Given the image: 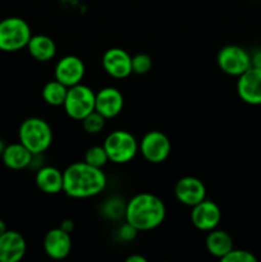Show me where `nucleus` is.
<instances>
[{
    "mask_svg": "<svg viewBox=\"0 0 261 262\" xmlns=\"http://www.w3.org/2000/svg\"><path fill=\"white\" fill-rule=\"evenodd\" d=\"M32 37L30 25L23 18L8 17L0 20V51L15 53L27 48Z\"/></svg>",
    "mask_w": 261,
    "mask_h": 262,
    "instance_id": "20e7f679",
    "label": "nucleus"
},
{
    "mask_svg": "<svg viewBox=\"0 0 261 262\" xmlns=\"http://www.w3.org/2000/svg\"><path fill=\"white\" fill-rule=\"evenodd\" d=\"M102 146L106 151L109 161L118 165L132 161L138 152L137 140L132 133L124 129H115L110 132Z\"/></svg>",
    "mask_w": 261,
    "mask_h": 262,
    "instance_id": "39448f33",
    "label": "nucleus"
},
{
    "mask_svg": "<svg viewBox=\"0 0 261 262\" xmlns=\"http://www.w3.org/2000/svg\"><path fill=\"white\" fill-rule=\"evenodd\" d=\"M86 73L83 60L77 55H66L59 59L54 69V78L69 87L81 83Z\"/></svg>",
    "mask_w": 261,
    "mask_h": 262,
    "instance_id": "1a4fd4ad",
    "label": "nucleus"
},
{
    "mask_svg": "<svg viewBox=\"0 0 261 262\" xmlns=\"http://www.w3.org/2000/svg\"><path fill=\"white\" fill-rule=\"evenodd\" d=\"M5 147H7V145H5V143L3 142L2 140H0V156H2V155H3V152H4Z\"/></svg>",
    "mask_w": 261,
    "mask_h": 262,
    "instance_id": "2f4dec72",
    "label": "nucleus"
},
{
    "mask_svg": "<svg viewBox=\"0 0 261 262\" xmlns=\"http://www.w3.org/2000/svg\"><path fill=\"white\" fill-rule=\"evenodd\" d=\"M146 261L147 260L141 255H132L129 256V257H127V262H146Z\"/></svg>",
    "mask_w": 261,
    "mask_h": 262,
    "instance_id": "c756f323",
    "label": "nucleus"
},
{
    "mask_svg": "<svg viewBox=\"0 0 261 262\" xmlns=\"http://www.w3.org/2000/svg\"><path fill=\"white\" fill-rule=\"evenodd\" d=\"M83 161H86L90 165L96 166V168H104L107 161H109V158H107L104 146L95 145L87 148L86 152H84Z\"/></svg>",
    "mask_w": 261,
    "mask_h": 262,
    "instance_id": "4be33fe9",
    "label": "nucleus"
},
{
    "mask_svg": "<svg viewBox=\"0 0 261 262\" xmlns=\"http://www.w3.org/2000/svg\"><path fill=\"white\" fill-rule=\"evenodd\" d=\"M102 68L115 79H124L132 74V56L122 48H110L101 59Z\"/></svg>",
    "mask_w": 261,
    "mask_h": 262,
    "instance_id": "9d476101",
    "label": "nucleus"
},
{
    "mask_svg": "<svg viewBox=\"0 0 261 262\" xmlns=\"http://www.w3.org/2000/svg\"><path fill=\"white\" fill-rule=\"evenodd\" d=\"M166 216V207L163 200L153 193H138L125 204V222L138 232L156 229Z\"/></svg>",
    "mask_w": 261,
    "mask_h": 262,
    "instance_id": "f03ea898",
    "label": "nucleus"
},
{
    "mask_svg": "<svg viewBox=\"0 0 261 262\" xmlns=\"http://www.w3.org/2000/svg\"><path fill=\"white\" fill-rule=\"evenodd\" d=\"M44 251L53 260H64L72 251L71 233L59 228L50 229L44 237Z\"/></svg>",
    "mask_w": 261,
    "mask_h": 262,
    "instance_id": "2eb2a0df",
    "label": "nucleus"
},
{
    "mask_svg": "<svg viewBox=\"0 0 261 262\" xmlns=\"http://www.w3.org/2000/svg\"><path fill=\"white\" fill-rule=\"evenodd\" d=\"M106 184L107 178L102 168L90 165L86 161L71 164L63 171V192L71 199H91L101 193Z\"/></svg>",
    "mask_w": 261,
    "mask_h": 262,
    "instance_id": "f257e3e1",
    "label": "nucleus"
},
{
    "mask_svg": "<svg viewBox=\"0 0 261 262\" xmlns=\"http://www.w3.org/2000/svg\"><path fill=\"white\" fill-rule=\"evenodd\" d=\"M256 256L250 251L240 250V248H232L224 257L223 262H256Z\"/></svg>",
    "mask_w": 261,
    "mask_h": 262,
    "instance_id": "393cba45",
    "label": "nucleus"
},
{
    "mask_svg": "<svg viewBox=\"0 0 261 262\" xmlns=\"http://www.w3.org/2000/svg\"><path fill=\"white\" fill-rule=\"evenodd\" d=\"M7 225H5V223L3 222L2 219H0V235H3L4 234L5 232H7Z\"/></svg>",
    "mask_w": 261,
    "mask_h": 262,
    "instance_id": "7c9ffc66",
    "label": "nucleus"
},
{
    "mask_svg": "<svg viewBox=\"0 0 261 262\" xmlns=\"http://www.w3.org/2000/svg\"><path fill=\"white\" fill-rule=\"evenodd\" d=\"M36 186L46 194H58L63 192V171L55 166H41L36 173Z\"/></svg>",
    "mask_w": 261,
    "mask_h": 262,
    "instance_id": "f3484780",
    "label": "nucleus"
},
{
    "mask_svg": "<svg viewBox=\"0 0 261 262\" xmlns=\"http://www.w3.org/2000/svg\"><path fill=\"white\" fill-rule=\"evenodd\" d=\"M67 92H68V87L54 79L44 86L41 95H42L44 101L50 106H63Z\"/></svg>",
    "mask_w": 261,
    "mask_h": 262,
    "instance_id": "412c9836",
    "label": "nucleus"
},
{
    "mask_svg": "<svg viewBox=\"0 0 261 262\" xmlns=\"http://www.w3.org/2000/svg\"><path fill=\"white\" fill-rule=\"evenodd\" d=\"M95 92L86 84L78 83L68 89L64 100V112L71 119L79 120L95 112Z\"/></svg>",
    "mask_w": 261,
    "mask_h": 262,
    "instance_id": "423d86ee",
    "label": "nucleus"
},
{
    "mask_svg": "<svg viewBox=\"0 0 261 262\" xmlns=\"http://www.w3.org/2000/svg\"><path fill=\"white\" fill-rule=\"evenodd\" d=\"M137 233H138V230L136 229L133 225H130L129 223L125 222L124 224L120 227L118 235H119L120 239L124 241V242H130V241L135 239L136 235H137Z\"/></svg>",
    "mask_w": 261,
    "mask_h": 262,
    "instance_id": "bb28decb",
    "label": "nucleus"
},
{
    "mask_svg": "<svg viewBox=\"0 0 261 262\" xmlns=\"http://www.w3.org/2000/svg\"><path fill=\"white\" fill-rule=\"evenodd\" d=\"M222 220V210L216 202L205 199L194 205L191 211V222L196 229L201 232H210L216 229Z\"/></svg>",
    "mask_w": 261,
    "mask_h": 262,
    "instance_id": "9b49d317",
    "label": "nucleus"
},
{
    "mask_svg": "<svg viewBox=\"0 0 261 262\" xmlns=\"http://www.w3.org/2000/svg\"><path fill=\"white\" fill-rule=\"evenodd\" d=\"M251 67L261 69V49L260 50H256L255 53L251 55Z\"/></svg>",
    "mask_w": 261,
    "mask_h": 262,
    "instance_id": "cd10ccee",
    "label": "nucleus"
},
{
    "mask_svg": "<svg viewBox=\"0 0 261 262\" xmlns=\"http://www.w3.org/2000/svg\"><path fill=\"white\" fill-rule=\"evenodd\" d=\"M151 67H153V59L148 54L138 53L132 56V73L142 76L151 71Z\"/></svg>",
    "mask_w": 261,
    "mask_h": 262,
    "instance_id": "b1692460",
    "label": "nucleus"
},
{
    "mask_svg": "<svg viewBox=\"0 0 261 262\" xmlns=\"http://www.w3.org/2000/svg\"><path fill=\"white\" fill-rule=\"evenodd\" d=\"M206 250L214 257H217L222 260L232 248H234L233 238L225 230L222 229H212L210 230L206 237Z\"/></svg>",
    "mask_w": 261,
    "mask_h": 262,
    "instance_id": "aec40b11",
    "label": "nucleus"
},
{
    "mask_svg": "<svg viewBox=\"0 0 261 262\" xmlns=\"http://www.w3.org/2000/svg\"><path fill=\"white\" fill-rule=\"evenodd\" d=\"M27 50L35 60L45 63L55 56L56 45L48 35H32L28 41Z\"/></svg>",
    "mask_w": 261,
    "mask_h": 262,
    "instance_id": "6ab92c4d",
    "label": "nucleus"
},
{
    "mask_svg": "<svg viewBox=\"0 0 261 262\" xmlns=\"http://www.w3.org/2000/svg\"><path fill=\"white\" fill-rule=\"evenodd\" d=\"M27 252L25 237L15 230L0 235V262H19Z\"/></svg>",
    "mask_w": 261,
    "mask_h": 262,
    "instance_id": "dca6fc26",
    "label": "nucleus"
},
{
    "mask_svg": "<svg viewBox=\"0 0 261 262\" xmlns=\"http://www.w3.org/2000/svg\"><path fill=\"white\" fill-rule=\"evenodd\" d=\"M216 61L220 71L232 77H240L251 68V55L238 45H227L220 49Z\"/></svg>",
    "mask_w": 261,
    "mask_h": 262,
    "instance_id": "0eeeda50",
    "label": "nucleus"
},
{
    "mask_svg": "<svg viewBox=\"0 0 261 262\" xmlns=\"http://www.w3.org/2000/svg\"><path fill=\"white\" fill-rule=\"evenodd\" d=\"M237 94L246 104L261 105V69L251 67L238 77Z\"/></svg>",
    "mask_w": 261,
    "mask_h": 262,
    "instance_id": "ddd939ff",
    "label": "nucleus"
},
{
    "mask_svg": "<svg viewBox=\"0 0 261 262\" xmlns=\"http://www.w3.org/2000/svg\"><path fill=\"white\" fill-rule=\"evenodd\" d=\"M105 118L97 112H92L91 114L87 115L86 118L81 120L82 127H83L84 132L90 133V135H97L101 132L105 127Z\"/></svg>",
    "mask_w": 261,
    "mask_h": 262,
    "instance_id": "5701e85b",
    "label": "nucleus"
},
{
    "mask_svg": "<svg viewBox=\"0 0 261 262\" xmlns=\"http://www.w3.org/2000/svg\"><path fill=\"white\" fill-rule=\"evenodd\" d=\"M174 194L182 205L193 207L206 199V187L204 182L196 177H183L177 181Z\"/></svg>",
    "mask_w": 261,
    "mask_h": 262,
    "instance_id": "f8f14e48",
    "label": "nucleus"
},
{
    "mask_svg": "<svg viewBox=\"0 0 261 262\" xmlns=\"http://www.w3.org/2000/svg\"><path fill=\"white\" fill-rule=\"evenodd\" d=\"M138 150L143 159L151 164H161L171 152V143L168 136L160 130H150L138 143Z\"/></svg>",
    "mask_w": 261,
    "mask_h": 262,
    "instance_id": "6e6552de",
    "label": "nucleus"
},
{
    "mask_svg": "<svg viewBox=\"0 0 261 262\" xmlns=\"http://www.w3.org/2000/svg\"><path fill=\"white\" fill-rule=\"evenodd\" d=\"M125 205L120 204V200L113 199L109 200L106 205L104 206V212L110 217V219H117L120 215H124Z\"/></svg>",
    "mask_w": 261,
    "mask_h": 262,
    "instance_id": "a878e982",
    "label": "nucleus"
},
{
    "mask_svg": "<svg viewBox=\"0 0 261 262\" xmlns=\"http://www.w3.org/2000/svg\"><path fill=\"white\" fill-rule=\"evenodd\" d=\"M3 163L12 170H22L32 164L33 154L20 142L12 143L5 147L2 155Z\"/></svg>",
    "mask_w": 261,
    "mask_h": 262,
    "instance_id": "a211bd4d",
    "label": "nucleus"
},
{
    "mask_svg": "<svg viewBox=\"0 0 261 262\" xmlns=\"http://www.w3.org/2000/svg\"><path fill=\"white\" fill-rule=\"evenodd\" d=\"M60 228H61V229H63V230H66V232L72 233V232H73V229H74V223H73V220L66 219V220H64V222L60 224Z\"/></svg>",
    "mask_w": 261,
    "mask_h": 262,
    "instance_id": "c85d7f7f",
    "label": "nucleus"
},
{
    "mask_svg": "<svg viewBox=\"0 0 261 262\" xmlns=\"http://www.w3.org/2000/svg\"><path fill=\"white\" fill-rule=\"evenodd\" d=\"M19 142L33 155H41L53 143V129L45 119L38 117L27 118L18 129Z\"/></svg>",
    "mask_w": 261,
    "mask_h": 262,
    "instance_id": "7ed1b4c3",
    "label": "nucleus"
},
{
    "mask_svg": "<svg viewBox=\"0 0 261 262\" xmlns=\"http://www.w3.org/2000/svg\"><path fill=\"white\" fill-rule=\"evenodd\" d=\"M124 106L123 94L115 87H104L95 95V112L101 114L105 119L118 117Z\"/></svg>",
    "mask_w": 261,
    "mask_h": 262,
    "instance_id": "4468645a",
    "label": "nucleus"
}]
</instances>
